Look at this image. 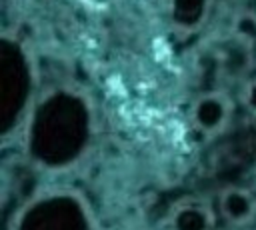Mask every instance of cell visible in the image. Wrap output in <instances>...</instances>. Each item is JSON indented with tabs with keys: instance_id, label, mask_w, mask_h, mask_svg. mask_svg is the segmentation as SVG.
I'll list each match as a JSON object with an SVG mask.
<instances>
[{
	"instance_id": "cell-1",
	"label": "cell",
	"mask_w": 256,
	"mask_h": 230,
	"mask_svg": "<svg viewBox=\"0 0 256 230\" xmlns=\"http://www.w3.org/2000/svg\"><path fill=\"white\" fill-rule=\"evenodd\" d=\"M220 214L234 226H244L256 216V198L244 188H226L218 196Z\"/></svg>"
},
{
	"instance_id": "cell-2",
	"label": "cell",
	"mask_w": 256,
	"mask_h": 230,
	"mask_svg": "<svg viewBox=\"0 0 256 230\" xmlns=\"http://www.w3.org/2000/svg\"><path fill=\"white\" fill-rule=\"evenodd\" d=\"M228 116H230V106L226 104V100L216 98V96H206L198 100L192 108L194 126L208 136L220 132L226 126Z\"/></svg>"
},
{
	"instance_id": "cell-3",
	"label": "cell",
	"mask_w": 256,
	"mask_h": 230,
	"mask_svg": "<svg viewBox=\"0 0 256 230\" xmlns=\"http://www.w3.org/2000/svg\"><path fill=\"white\" fill-rule=\"evenodd\" d=\"M172 230H210V214L202 204H182L174 210Z\"/></svg>"
},
{
	"instance_id": "cell-4",
	"label": "cell",
	"mask_w": 256,
	"mask_h": 230,
	"mask_svg": "<svg viewBox=\"0 0 256 230\" xmlns=\"http://www.w3.org/2000/svg\"><path fill=\"white\" fill-rule=\"evenodd\" d=\"M248 106L252 112H256V84L248 90Z\"/></svg>"
}]
</instances>
